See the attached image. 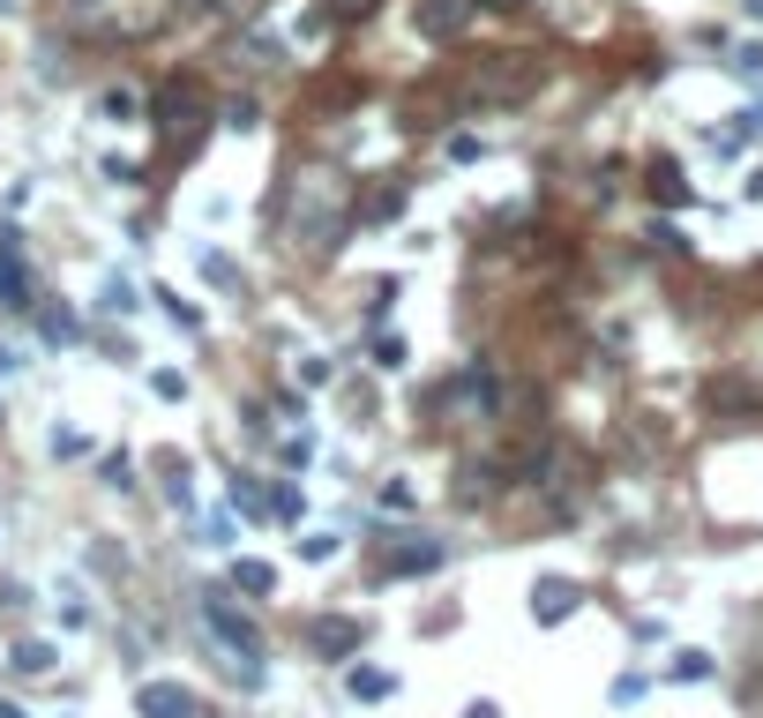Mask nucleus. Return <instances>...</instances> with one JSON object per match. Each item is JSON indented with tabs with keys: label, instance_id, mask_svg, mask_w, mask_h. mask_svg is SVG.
I'll return each mask as SVG.
<instances>
[{
	"label": "nucleus",
	"instance_id": "423d86ee",
	"mask_svg": "<svg viewBox=\"0 0 763 718\" xmlns=\"http://www.w3.org/2000/svg\"><path fill=\"white\" fill-rule=\"evenodd\" d=\"M375 561H382V577H426V569H442V539H426V532H382Z\"/></svg>",
	"mask_w": 763,
	"mask_h": 718
},
{
	"label": "nucleus",
	"instance_id": "f03ea898",
	"mask_svg": "<svg viewBox=\"0 0 763 718\" xmlns=\"http://www.w3.org/2000/svg\"><path fill=\"white\" fill-rule=\"evenodd\" d=\"M532 90H539V60H524V53H487L465 76V98H479V105H516Z\"/></svg>",
	"mask_w": 763,
	"mask_h": 718
},
{
	"label": "nucleus",
	"instance_id": "c85d7f7f",
	"mask_svg": "<svg viewBox=\"0 0 763 718\" xmlns=\"http://www.w3.org/2000/svg\"><path fill=\"white\" fill-rule=\"evenodd\" d=\"M375 367H405V338H389V330H382V338H375Z\"/></svg>",
	"mask_w": 763,
	"mask_h": 718
},
{
	"label": "nucleus",
	"instance_id": "2eb2a0df",
	"mask_svg": "<svg viewBox=\"0 0 763 718\" xmlns=\"http://www.w3.org/2000/svg\"><path fill=\"white\" fill-rule=\"evenodd\" d=\"M232 584H240V592H254V599H270V592H277V569L248 554V561H232Z\"/></svg>",
	"mask_w": 763,
	"mask_h": 718
},
{
	"label": "nucleus",
	"instance_id": "c756f323",
	"mask_svg": "<svg viewBox=\"0 0 763 718\" xmlns=\"http://www.w3.org/2000/svg\"><path fill=\"white\" fill-rule=\"evenodd\" d=\"M105 307H113V315H135V285L113 277V285H105Z\"/></svg>",
	"mask_w": 763,
	"mask_h": 718
},
{
	"label": "nucleus",
	"instance_id": "9b49d317",
	"mask_svg": "<svg viewBox=\"0 0 763 718\" xmlns=\"http://www.w3.org/2000/svg\"><path fill=\"white\" fill-rule=\"evenodd\" d=\"M651 195H659L667 210H681V203H688V180H681L674 158H659V166H651Z\"/></svg>",
	"mask_w": 763,
	"mask_h": 718
},
{
	"label": "nucleus",
	"instance_id": "0eeeda50",
	"mask_svg": "<svg viewBox=\"0 0 763 718\" xmlns=\"http://www.w3.org/2000/svg\"><path fill=\"white\" fill-rule=\"evenodd\" d=\"M135 718H203V704H195V688H180V681H143V688H135Z\"/></svg>",
	"mask_w": 763,
	"mask_h": 718
},
{
	"label": "nucleus",
	"instance_id": "4468645a",
	"mask_svg": "<svg viewBox=\"0 0 763 718\" xmlns=\"http://www.w3.org/2000/svg\"><path fill=\"white\" fill-rule=\"evenodd\" d=\"M38 330H45V344H76V338H83L76 307H38Z\"/></svg>",
	"mask_w": 763,
	"mask_h": 718
},
{
	"label": "nucleus",
	"instance_id": "393cba45",
	"mask_svg": "<svg viewBox=\"0 0 763 718\" xmlns=\"http://www.w3.org/2000/svg\"><path fill=\"white\" fill-rule=\"evenodd\" d=\"M105 487H135V457H127V449L105 457Z\"/></svg>",
	"mask_w": 763,
	"mask_h": 718
},
{
	"label": "nucleus",
	"instance_id": "dca6fc26",
	"mask_svg": "<svg viewBox=\"0 0 763 718\" xmlns=\"http://www.w3.org/2000/svg\"><path fill=\"white\" fill-rule=\"evenodd\" d=\"M8 666H15V674H53V643H38V636H23V643L8 651Z\"/></svg>",
	"mask_w": 763,
	"mask_h": 718
},
{
	"label": "nucleus",
	"instance_id": "20e7f679",
	"mask_svg": "<svg viewBox=\"0 0 763 718\" xmlns=\"http://www.w3.org/2000/svg\"><path fill=\"white\" fill-rule=\"evenodd\" d=\"M38 270H31V248L15 225H0V307L8 315H38Z\"/></svg>",
	"mask_w": 763,
	"mask_h": 718
},
{
	"label": "nucleus",
	"instance_id": "72a5a7b5",
	"mask_svg": "<svg viewBox=\"0 0 763 718\" xmlns=\"http://www.w3.org/2000/svg\"><path fill=\"white\" fill-rule=\"evenodd\" d=\"M471 8H502V15H509V8H524V0H471Z\"/></svg>",
	"mask_w": 763,
	"mask_h": 718
},
{
	"label": "nucleus",
	"instance_id": "6ab92c4d",
	"mask_svg": "<svg viewBox=\"0 0 763 718\" xmlns=\"http://www.w3.org/2000/svg\"><path fill=\"white\" fill-rule=\"evenodd\" d=\"M382 509H389V516L420 509V487H412V479H382Z\"/></svg>",
	"mask_w": 763,
	"mask_h": 718
},
{
	"label": "nucleus",
	"instance_id": "39448f33",
	"mask_svg": "<svg viewBox=\"0 0 763 718\" xmlns=\"http://www.w3.org/2000/svg\"><path fill=\"white\" fill-rule=\"evenodd\" d=\"M158 127H166V143L187 158L195 143H203V90L195 83H172V90H158Z\"/></svg>",
	"mask_w": 763,
	"mask_h": 718
},
{
	"label": "nucleus",
	"instance_id": "f3484780",
	"mask_svg": "<svg viewBox=\"0 0 763 718\" xmlns=\"http://www.w3.org/2000/svg\"><path fill=\"white\" fill-rule=\"evenodd\" d=\"M98 113H105V121H135V113H143V98H135L127 83H113L105 98H98Z\"/></svg>",
	"mask_w": 763,
	"mask_h": 718
},
{
	"label": "nucleus",
	"instance_id": "7c9ffc66",
	"mask_svg": "<svg viewBox=\"0 0 763 718\" xmlns=\"http://www.w3.org/2000/svg\"><path fill=\"white\" fill-rule=\"evenodd\" d=\"M299 381H307V389H322V381H330V360H315V352H307V360H299Z\"/></svg>",
	"mask_w": 763,
	"mask_h": 718
},
{
	"label": "nucleus",
	"instance_id": "f257e3e1",
	"mask_svg": "<svg viewBox=\"0 0 763 718\" xmlns=\"http://www.w3.org/2000/svg\"><path fill=\"white\" fill-rule=\"evenodd\" d=\"M352 210H360L352 180H338V172H322V166H293V172H285L277 225H285V240H293V248H307V254L338 248L344 225H352Z\"/></svg>",
	"mask_w": 763,
	"mask_h": 718
},
{
	"label": "nucleus",
	"instance_id": "f8f14e48",
	"mask_svg": "<svg viewBox=\"0 0 763 718\" xmlns=\"http://www.w3.org/2000/svg\"><path fill=\"white\" fill-rule=\"evenodd\" d=\"M344 688H352L360 704H382V696L397 688V674H382V666H352V674H344Z\"/></svg>",
	"mask_w": 763,
	"mask_h": 718
},
{
	"label": "nucleus",
	"instance_id": "473e14b6",
	"mask_svg": "<svg viewBox=\"0 0 763 718\" xmlns=\"http://www.w3.org/2000/svg\"><path fill=\"white\" fill-rule=\"evenodd\" d=\"M465 718H502V704H487V696H479V704H465Z\"/></svg>",
	"mask_w": 763,
	"mask_h": 718
},
{
	"label": "nucleus",
	"instance_id": "2f4dec72",
	"mask_svg": "<svg viewBox=\"0 0 763 718\" xmlns=\"http://www.w3.org/2000/svg\"><path fill=\"white\" fill-rule=\"evenodd\" d=\"M225 127H254V98H232V105H225Z\"/></svg>",
	"mask_w": 763,
	"mask_h": 718
},
{
	"label": "nucleus",
	"instance_id": "5701e85b",
	"mask_svg": "<svg viewBox=\"0 0 763 718\" xmlns=\"http://www.w3.org/2000/svg\"><path fill=\"white\" fill-rule=\"evenodd\" d=\"M203 277H210V285H240V270H232L217 248H203Z\"/></svg>",
	"mask_w": 763,
	"mask_h": 718
},
{
	"label": "nucleus",
	"instance_id": "a211bd4d",
	"mask_svg": "<svg viewBox=\"0 0 763 718\" xmlns=\"http://www.w3.org/2000/svg\"><path fill=\"white\" fill-rule=\"evenodd\" d=\"M299 509H307V494H299L293 479H277V487H270V516H285V524H299Z\"/></svg>",
	"mask_w": 763,
	"mask_h": 718
},
{
	"label": "nucleus",
	"instance_id": "b1692460",
	"mask_svg": "<svg viewBox=\"0 0 763 718\" xmlns=\"http://www.w3.org/2000/svg\"><path fill=\"white\" fill-rule=\"evenodd\" d=\"M674 681H711V659H704V651H681V659H674Z\"/></svg>",
	"mask_w": 763,
	"mask_h": 718
},
{
	"label": "nucleus",
	"instance_id": "1a4fd4ad",
	"mask_svg": "<svg viewBox=\"0 0 763 718\" xmlns=\"http://www.w3.org/2000/svg\"><path fill=\"white\" fill-rule=\"evenodd\" d=\"M307 643H315L322 659H352V651L367 643V622H344V614H315V622H307Z\"/></svg>",
	"mask_w": 763,
	"mask_h": 718
},
{
	"label": "nucleus",
	"instance_id": "4be33fe9",
	"mask_svg": "<svg viewBox=\"0 0 763 718\" xmlns=\"http://www.w3.org/2000/svg\"><path fill=\"white\" fill-rule=\"evenodd\" d=\"M397 210H405V187H375V203L352 210V217H397Z\"/></svg>",
	"mask_w": 763,
	"mask_h": 718
},
{
	"label": "nucleus",
	"instance_id": "412c9836",
	"mask_svg": "<svg viewBox=\"0 0 763 718\" xmlns=\"http://www.w3.org/2000/svg\"><path fill=\"white\" fill-rule=\"evenodd\" d=\"M232 509H240V516H270V494H262L254 479H232Z\"/></svg>",
	"mask_w": 763,
	"mask_h": 718
},
{
	"label": "nucleus",
	"instance_id": "ddd939ff",
	"mask_svg": "<svg viewBox=\"0 0 763 718\" xmlns=\"http://www.w3.org/2000/svg\"><path fill=\"white\" fill-rule=\"evenodd\" d=\"M711 412H763V397L749 381H711Z\"/></svg>",
	"mask_w": 763,
	"mask_h": 718
},
{
	"label": "nucleus",
	"instance_id": "cd10ccee",
	"mask_svg": "<svg viewBox=\"0 0 763 718\" xmlns=\"http://www.w3.org/2000/svg\"><path fill=\"white\" fill-rule=\"evenodd\" d=\"M338 554V532H315V539H299V561H330Z\"/></svg>",
	"mask_w": 763,
	"mask_h": 718
},
{
	"label": "nucleus",
	"instance_id": "6e6552de",
	"mask_svg": "<svg viewBox=\"0 0 763 718\" xmlns=\"http://www.w3.org/2000/svg\"><path fill=\"white\" fill-rule=\"evenodd\" d=\"M471 15H479L471 0H420V8H412V31H420V38H434V45H449Z\"/></svg>",
	"mask_w": 763,
	"mask_h": 718
},
{
	"label": "nucleus",
	"instance_id": "f704fd0d",
	"mask_svg": "<svg viewBox=\"0 0 763 718\" xmlns=\"http://www.w3.org/2000/svg\"><path fill=\"white\" fill-rule=\"evenodd\" d=\"M0 718H23V711H15V704H0Z\"/></svg>",
	"mask_w": 763,
	"mask_h": 718
},
{
	"label": "nucleus",
	"instance_id": "aec40b11",
	"mask_svg": "<svg viewBox=\"0 0 763 718\" xmlns=\"http://www.w3.org/2000/svg\"><path fill=\"white\" fill-rule=\"evenodd\" d=\"M150 299H166V315H172V322H180V330H203V307H187V299L172 293V285H158V293H150Z\"/></svg>",
	"mask_w": 763,
	"mask_h": 718
},
{
	"label": "nucleus",
	"instance_id": "9d476101",
	"mask_svg": "<svg viewBox=\"0 0 763 718\" xmlns=\"http://www.w3.org/2000/svg\"><path fill=\"white\" fill-rule=\"evenodd\" d=\"M577 606H584V592H577V584H569V577H539V584H532V622H569V614H577Z\"/></svg>",
	"mask_w": 763,
	"mask_h": 718
},
{
	"label": "nucleus",
	"instance_id": "a878e982",
	"mask_svg": "<svg viewBox=\"0 0 763 718\" xmlns=\"http://www.w3.org/2000/svg\"><path fill=\"white\" fill-rule=\"evenodd\" d=\"M150 389L172 404V397H187V375H180V367H158V375H150Z\"/></svg>",
	"mask_w": 763,
	"mask_h": 718
},
{
	"label": "nucleus",
	"instance_id": "c9c22d12",
	"mask_svg": "<svg viewBox=\"0 0 763 718\" xmlns=\"http://www.w3.org/2000/svg\"><path fill=\"white\" fill-rule=\"evenodd\" d=\"M0 8H8V0H0Z\"/></svg>",
	"mask_w": 763,
	"mask_h": 718
},
{
	"label": "nucleus",
	"instance_id": "bb28decb",
	"mask_svg": "<svg viewBox=\"0 0 763 718\" xmlns=\"http://www.w3.org/2000/svg\"><path fill=\"white\" fill-rule=\"evenodd\" d=\"M375 8H382V0H330V15H338V23H367Z\"/></svg>",
	"mask_w": 763,
	"mask_h": 718
},
{
	"label": "nucleus",
	"instance_id": "7ed1b4c3",
	"mask_svg": "<svg viewBox=\"0 0 763 718\" xmlns=\"http://www.w3.org/2000/svg\"><path fill=\"white\" fill-rule=\"evenodd\" d=\"M203 622H210L217 643L240 659V681L254 688V681H262V629H254V622H248V614H240V606H232L225 592H203Z\"/></svg>",
	"mask_w": 763,
	"mask_h": 718
}]
</instances>
